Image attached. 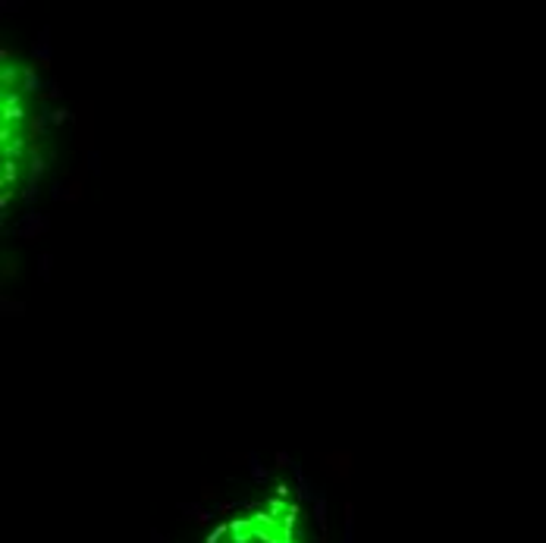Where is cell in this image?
Segmentation results:
<instances>
[{
	"label": "cell",
	"mask_w": 546,
	"mask_h": 543,
	"mask_svg": "<svg viewBox=\"0 0 546 543\" xmlns=\"http://www.w3.org/2000/svg\"><path fill=\"white\" fill-rule=\"evenodd\" d=\"M201 543H314L301 509L286 496L261 499L220 521Z\"/></svg>",
	"instance_id": "cell-1"
},
{
	"label": "cell",
	"mask_w": 546,
	"mask_h": 543,
	"mask_svg": "<svg viewBox=\"0 0 546 543\" xmlns=\"http://www.w3.org/2000/svg\"><path fill=\"white\" fill-rule=\"evenodd\" d=\"M38 138V126L35 117L25 110V97L19 82L7 79L4 88V170H7V192H13V185H22V167H25V148L35 145Z\"/></svg>",
	"instance_id": "cell-2"
}]
</instances>
